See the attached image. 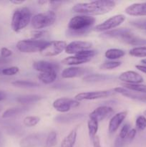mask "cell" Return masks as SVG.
Wrapping results in <instances>:
<instances>
[{"label": "cell", "instance_id": "obj_1", "mask_svg": "<svg viewBox=\"0 0 146 147\" xmlns=\"http://www.w3.org/2000/svg\"><path fill=\"white\" fill-rule=\"evenodd\" d=\"M116 2L112 0H97L90 2L77 3L72 7L74 12L83 15L97 16L107 14L115 7Z\"/></svg>", "mask_w": 146, "mask_h": 147}, {"label": "cell", "instance_id": "obj_19", "mask_svg": "<svg viewBox=\"0 0 146 147\" xmlns=\"http://www.w3.org/2000/svg\"><path fill=\"white\" fill-rule=\"evenodd\" d=\"M78 126L74 128L67 136H65L61 144V147H74L76 142Z\"/></svg>", "mask_w": 146, "mask_h": 147}, {"label": "cell", "instance_id": "obj_35", "mask_svg": "<svg viewBox=\"0 0 146 147\" xmlns=\"http://www.w3.org/2000/svg\"><path fill=\"white\" fill-rule=\"evenodd\" d=\"M96 54H97V51H95V50H87L80 52V53H78L77 54H76L75 55L77 56V57H82V58L92 59Z\"/></svg>", "mask_w": 146, "mask_h": 147}, {"label": "cell", "instance_id": "obj_33", "mask_svg": "<svg viewBox=\"0 0 146 147\" xmlns=\"http://www.w3.org/2000/svg\"><path fill=\"white\" fill-rule=\"evenodd\" d=\"M40 121V119L38 116H30L24 118L23 120V123L24 126H27V127H33V126H35Z\"/></svg>", "mask_w": 146, "mask_h": 147}, {"label": "cell", "instance_id": "obj_50", "mask_svg": "<svg viewBox=\"0 0 146 147\" xmlns=\"http://www.w3.org/2000/svg\"><path fill=\"white\" fill-rule=\"evenodd\" d=\"M145 29H146V27H145Z\"/></svg>", "mask_w": 146, "mask_h": 147}, {"label": "cell", "instance_id": "obj_9", "mask_svg": "<svg viewBox=\"0 0 146 147\" xmlns=\"http://www.w3.org/2000/svg\"><path fill=\"white\" fill-rule=\"evenodd\" d=\"M47 137L45 134L34 133L22 138L19 142L21 147H39L44 144V139Z\"/></svg>", "mask_w": 146, "mask_h": 147}, {"label": "cell", "instance_id": "obj_20", "mask_svg": "<svg viewBox=\"0 0 146 147\" xmlns=\"http://www.w3.org/2000/svg\"><path fill=\"white\" fill-rule=\"evenodd\" d=\"M90 60H91V59L82 58V57H80L74 55L65 57V58L62 60V63L64 65H67L76 66L78 65L83 64V63H86L87 62L90 61Z\"/></svg>", "mask_w": 146, "mask_h": 147}, {"label": "cell", "instance_id": "obj_30", "mask_svg": "<svg viewBox=\"0 0 146 147\" xmlns=\"http://www.w3.org/2000/svg\"><path fill=\"white\" fill-rule=\"evenodd\" d=\"M57 134L56 131H51L49 133L45 139L44 146L53 147L57 144Z\"/></svg>", "mask_w": 146, "mask_h": 147}, {"label": "cell", "instance_id": "obj_47", "mask_svg": "<svg viewBox=\"0 0 146 147\" xmlns=\"http://www.w3.org/2000/svg\"><path fill=\"white\" fill-rule=\"evenodd\" d=\"M141 63H143V64H144L145 65H146V58L141 60Z\"/></svg>", "mask_w": 146, "mask_h": 147}, {"label": "cell", "instance_id": "obj_6", "mask_svg": "<svg viewBox=\"0 0 146 147\" xmlns=\"http://www.w3.org/2000/svg\"><path fill=\"white\" fill-rule=\"evenodd\" d=\"M125 19L126 17L124 14H116L106 20L101 24H97L96 27H94V30L97 32H105L115 30L120 24H123Z\"/></svg>", "mask_w": 146, "mask_h": 147}, {"label": "cell", "instance_id": "obj_42", "mask_svg": "<svg viewBox=\"0 0 146 147\" xmlns=\"http://www.w3.org/2000/svg\"><path fill=\"white\" fill-rule=\"evenodd\" d=\"M125 141L122 140V139H120V138L117 136V138L116 139L115 142L114 147H123L125 146Z\"/></svg>", "mask_w": 146, "mask_h": 147}, {"label": "cell", "instance_id": "obj_7", "mask_svg": "<svg viewBox=\"0 0 146 147\" xmlns=\"http://www.w3.org/2000/svg\"><path fill=\"white\" fill-rule=\"evenodd\" d=\"M67 43L62 40H54L48 42L40 53L44 57H53L61 54L65 50Z\"/></svg>", "mask_w": 146, "mask_h": 147}, {"label": "cell", "instance_id": "obj_24", "mask_svg": "<svg viewBox=\"0 0 146 147\" xmlns=\"http://www.w3.org/2000/svg\"><path fill=\"white\" fill-rule=\"evenodd\" d=\"M29 110L28 106H21V107H15V108H11L3 113L2 118L4 119H8V118L14 117L15 116H18L19 114L24 113L27 111Z\"/></svg>", "mask_w": 146, "mask_h": 147}, {"label": "cell", "instance_id": "obj_17", "mask_svg": "<svg viewBox=\"0 0 146 147\" xmlns=\"http://www.w3.org/2000/svg\"><path fill=\"white\" fill-rule=\"evenodd\" d=\"M125 12L133 17L146 16V1L142 3H135L126 7Z\"/></svg>", "mask_w": 146, "mask_h": 147}, {"label": "cell", "instance_id": "obj_16", "mask_svg": "<svg viewBox=\"0 0 146 147\" xmlns=\"http://www.w3.org/2000/svg\"><path fill=\"white\" fill-rule=\"evenodd\" d=\"M127 116V111L119 112V113L115 114L110 119L108 125V131L110 134H114L117 131Z\"/></svg>", "mask_w": 146, "mask_h": 147}, {"label": "cell", "instance_id": "obj_14", "mask_svg": "<svg viewBox=\"0 0 146 147\" xmlns=\"http://www.w3.org/2000/svg\"><path fill=\"white\" fill-rule=\"evenodd\" d=\"M33 68L40 73H49V72H57L60 68L57 63L46 60H38L33 63Z\"/></svg>", "mask_w": 146, "mask_h": 147}, {"label": "cell", "instance_id": "obj_27", "mask_svg": "<svg viewBox=\"0 0 146 147\" xmlns=\"http://www.w3.org/2000/svg\"><path fill=\"white\" fill-rule=\"evenodd\" d=\"M98 122L92 119H90L87 121V128H88L89 136L91 140H92L94 136H97L98 131Z\"/></svg>", "mask_w": 146, "mask_h": 147}, {"label": "cell", "instance_id": "obj_25", "mask_svg": "<svg viewBox=\"0 0 146 147\" xmlns=\"http://www.w3.org/2000/svg\"><path fill=\"white\" fill-rule=\"evenodd\" d=\"M125 55V52L121 49L117 48H111L106 50L104 53V56L107 57L109 60H113L116 61V60L123 57Z\"/></svg>", "mask_w": 146, "mask_h": 147}, {"label": "cell", "instance_id": "obj_21", "mask_svg": "<svg viewBox=\"0 0 146 147\" xmlns=\"http://www.w3.org/2000/svg\"><path fill=\"white\" fill-rule=\"evenodd\" d=\"M42 99L41 96L35 94H30V95H24V96H20L17 97V101L18 103H21L24 105H29L31 103H34L36 102L40 101Z\"/></svg>", "mask_w": 146, "mask_h": 147}, {"label": "cell", "instance_id": "obj_38", "mask_svg": "<svg viewBox=\"0 0 146 147\" xmlns=\"http://www.w3.org/2000/svg\"><path fill=\"white\" fill-rule=\"evenodd\" d=\"M136 134H137V130L135 129H130V131H129L128 134L126 136L125 139V143H128V142H131L133 139L135 137Z\"/></svg>", "mask_w": 146, "mask_h": 147}, {"label": "cell", "instance_id": "obj_45", "mask_svg": "<svg viewBox=\"0 0 146 147\" xmlns=\"http://www.w3.org/2000/svg\"><path fill=\"white\" fill-rule=\"evenodd\" d=\"M4 144V139L1 134L0 133V147H3Z\"/></svg>", "mask_w": 146, "mask_h": 147}, {"label": "cell", "instance_id": "obj_41", "mask_svg": "<svg viewBox=\"0 0 146 147\" xmlns=\"http://www.w3.org/2000/svg\"><path fill=\"white\" fill-rule=\"evenodd\" d=\"M92 142V146L93 147H102L101 144H100V137L98 136H94L92 139V140H91Z\"/></svg>", "mask_w": 146, "mask_h": 147}, {"label": "cell", "instance_id": "obj_12", "mask_svg": "<svg viewBox=\"0 0 146 147\" xmlns=\"http://www.w3.org/2000/svg\"><path fill=\"white\" fill-rule=\"evenodd\" d=\"M90 72V69L83 67H77V66H71L64 69L62 72V78L64 79L74 78L81 77L84 75H88Z\"/></svg>", "mask_w": 146, "mask_h": 147}, {"label": "cell", "instance_id": "obj_15", "mask_svg": "<svg viewBox=\"0 0 146 147\" xmlns=\"http://www.w3.org/2000/svg\"><path fill=\"white\" fill-rule=\"evenodd\" d=\"M114 112L111 107L107 106H101L94 109L90 114V119H92L100 122L110 116Z\"/></svg>", "mask_w": 146, "mask_h": 147}, {"label": "cell", "instance_id": "obj_34", "mask_svg": "<svg viewBox=\"0 0 146 147\" xmlns=\"http://www.w3.org/2000/svg\"><path fill=\"white\" fill-rule=\"evenodd\" d=\"M135 126L137 130L143 131L146 129V117L143 115L137 116L135 121Z\"/></svg>", "mask_w": 146, "mask_h": 147}, {"label": "cell", "instance_id": "obj_11", "mask_svg": "<svg viewBox=\"0 0 146 147\" xmlns=\"http://www.w3.org/2000/svg\"><path fill=\"white\" fill-rule=\"evenodd\" d=\"M92 43L87 41H73L67 45L65 53L70 55H76L78 53L87 50H90Z\"/></svg>", "mask_w": 146, "mask_h": 147}, {"label": "cell", "instance_id": "obj_3", "mask_svg": "<svg viewBox=\"0 0 146 147\" xmlns=\"http://www.w3.org/2000/svg\"><path fill=\"white\" fill-rule=\"evenodd\" d=\"M31 20V12L27 7H21L14 11L11 22L13 31L19 32L25 28Z\"/></svg>", "mask_w": 146, "mask_h": 147}, {"label": "cell", "instance_id": "obj_39", "mask_svg": "<svg viewBox=\"0 0 146 147\" xmlns=\"http://www.w3.org/2000/svg\"><path fill=\"white\" fill-rule=\"evenodd\" d=\"M0 54H1V57H4V58H8L10 56H11L12 51L10 50L9 49L7 48V47H2L0 50Z\"/></svg>", "mask_w": 146, "mask_h": 147}, {"label": "cell", "instance_id": "obj_28", "mask_svg": "<svg viewBox=\"0 0 146 147\" xmlns=\"http://www.w3.org/2000/svg\"><path fill=\"white\" fill-rule=\"evenodd\" d=\"M11 84L17 88H37L39 84L36 82L30 81V80H15L12 82Z\"/></svg>", "mask_w": 146, "mask_h": 147}, {"label": "cell", "instance_id": "obj_8", "mask_svg": "<svg viewBox=\"0 0 146 147\" xmlns=\"http://www.w3.org/2000/svg\"><path fill=\"white\" fill-rule=\"evenodd\" d=\"M115 93L114 90H97V91H89L83 92L77 94L74 97V99L77 101H82V100H92L96 99L104 98L109 97L113 94Z\"/></svg>", "mask_w": 146, "mask_h": 147}, {"label": "cell", "instance_id": "obj_18", "mask_svg": "<svg viewBox=\"0 0 146 147\" xmlns=\"http://www.w3.org/2000/svg\"><path fill=\"white\" fill-rule=\"evenodd\" d=\"M84 117V114L82 113H71L67 115H60L55 117V121L61 123H68L72 122L77 121L80 119Z\"/></svg>", "mask_w": 146, "mask_h": 147}, {"label": "cell", "instance_id": "obj_36", "mask_svg": "<svg viewBox=\"0 0 146 147\" xmlns=\"http://www.w3.org/2000/svg\"><path fill=\"white\" fill-rule=\"evenodd\" d=\"M19 69L18 67L12 66V67L3 68L1 70V74L6 76H11L17 74L19 73Z\"/></svg>", "mask_w": 146, "mask_h": 147}, {"label": "cell", "instance_id": "obj_44", "mask_svg": "<svg viewBox=\"0 0 146 147\" xmlns=\"http://www.w3.org/2000/svg\"><path fill=\"white\" fill-rule=\"evenodd\" d=\"M6 98H7V94H6L5 92L0 90V101L4 100Z\"/></svg>", "mask_w": 146, "mask_h": 147}, {"label": "cell", "instance_id": "obj_13", "mask_svg": "<svg viewBox=\"0 0 146 147\" xmlns=\"http://www.w3.org/2000/svg\"><path fill=\"white\" fill-rule=\"evenodd\" d=\"M118 78L127 84H141L144 80L141 75L133 70L123 72L119 76Z\"/></svg>", "mask_w": 146, "mask_h": 147}, {"label": "cell", "instance_id": "obj_22", "mask_svg": "<svg viewBox=\"0 0 146 147\" xmlns=\"http://www.w3.org/2000/svg\"><path fill=\"white\" fill-rule=\"evenodd\" d=\"M128 29L126 28H120V29H115V30H110V31L102 32L100 35V37L103 38H117L121 39L122 37L128 31Z\"/></svg>", "mask_w": 146, "mask_h": 147}, {"label": "cell", "instance_id": "obj_10", "mask_svg": "<svg viewBox=\"0 0 146 147\" xmlns=\"http://www.w3.org/2000/svg\"><path fill=\"white\" fill-rule=\"evenodd\" d=\"M80 106V102L75 99L70 98H60L53 102L52 106L57 111L60 113L68 112L72 108H76Z\"/></svg>", "mask_w": 146, "mask_h": 147}, {"label": "cell", "instance_id": "obj_26", "mask_svg": "<svg viewBox=\"0 0 146 147\" xmlns=\"http://www.w3.org/2000/svg\"><path fill=\"white\" fill-rule=\"evenodd\" d=\"M57 78V72H49V73H40L38 75V78L42 83L44 84H50L54 83Z\"/></svg>", "mask_w": 146, "mask_h": 147}, {"label": "cell", "instance_id": "obj_48", "mask_svg": "<svg viewBox=\"0 0 146 147\" xmlns=\"http://www.w3.org/2000/svg\"><path fill=\"white\" fill-rule=\"evenodd\" d=\"M144 115H145V117H146V110L144 111Z\"/></svg>", "mask_w": 146, "mask_h": 147}, {"label": "cell", "instance_id": "obj_46", "mask_svg": "<svg viewBox=\"0 0 146 147\" xmlns=\"http://www.w3.org/2000/svg\"><path fill=\"white\" fill-rule=\"evenodd\" d=\"M24 2V1H11V3H12L14 4H21Z\"/></svg>", "mask_w": 146, "mask_h": 147}, {"label": "cell", "instance_id": "obj_49", "mask_svg": "<svg viewBox=\"0 0 146 147\" xmlns=\"http://www.w3.org/2000/svg\"><path fill=\"white\" fill-rule=\"evenodd\" d=\"M1 109H2V107H1V105H0V112H1Z\"/></svg>", "mask_w": 146, "mask_h": 147}, {"label": "cell", "instance_id": "obj_40", "mask_svg": "<svg viewBox=\"0 0 146 147\" xmlns=\"http://www.w3.org/2000/svg\"><path fill=\"white\" fill-rule=\"evenodd\" d=\"M47 32L42 31V30H37V31L34 32L31 34V39H34V40H40L42 37L45 35Z\"/></svg>", "mask_w": 146, "mask_h": 147}, {"label": "cell", "instance_id": "obj_37", "mask_svg": "<svg viewBox=\"0 0 146 147\" xmlns=\"http://www.w3.org/2000/svg\"><path fill=\"white\" fill-rule=\"evenodd\" d=\"M130 129H130V125L129 124V123H125V124H124L123 127H122L121 130H120L118 137L120 138V139H122V140L125 141V139L127 135L128 134Z\"/></svg>", "mask_w": 146, "mask_h": 147}, {"label": "cell", "instance_id": "obj_2", "mask_svg": "<svg viewBox=\"0 0 146 147\" xmlns=\"http://www.w3.org/2000/svg\"><path fill=\"white\" fill-rule=\"evenodd\" d=\"M95 21V18L91 16L83 14L74 16L69 22L67 33L72 36H80L87 34L94 25Z\"/></svg>", "mask_w": 146, "mask_h": 147}, {"label": "cell", "instance_id": "obj_31", "mask_svg": "<svg viewBox=\"0 0 146 147\" xmlns=\"http://www.w3.org/2000/svg\"><path fill=\"white\" fill-rule=\"evenodd\" d=\"M123 88L132 91L138 92V93H146V86L142 84H127L124 83Z\"/></svg>", "mask_w": 146, "mask_h": 147}, {"label": "cell", "instance_id": "obj_23", "mask_svg": "<svg viewBox=\"0 0 146 147\" xmlns=\"http://www.w3.org/2000/svg\"><path fill=\"white\" fill-rule=\"evenodd\" d=\"M113 76L107 74H88L83 78V80L88 83L104 81V80H111Z\"/></svg>", "mask_w": 146, "mask_h": 147}, {"label": "cell", "instance_id": "obj_4", "mask_svg": "<svg viewBox=\"0 0 146 147\" xmlns=\"http://www.w3.org/2000/svg\"><path fill=\"white\" fill-rule=\"evenodd\" d=\"M56 14L54 11H47L45 12L39 13L35 14L31 18V23L33 28L35 30H40L43 28L52 25L56 21Z\"/></svg>", "mask_w": 146, "mask_h": 147}, {"label": "cell", "instance_id": "obj_43", "mask_svg": "<svg viewBox=\"0 0 146 147\" xmlns=\"http://www.w3.org/2000/svg\"><path fill=\"white\" fill-rule=\"evenodd\" d=\"M135 67L138 70L141 71L142 73H145L146 74V65H135Z\"/></svg>", "mask_w": 146, "mask_h": 147}, {"label": "cell", "instance_id": "obj_32", "mask_svg": "<svg viewBox=\"0 0 146 147\" xmlns=\"http://www.w3.org/2000/svg\"><path fill=\"white\" fill-rule=\"evenodd\" d=\"M122 63L120 61H113V60H108L104 62L102 64L100 65V68L101 70H113L117 68L119 66L121 65Z\"/></svg>", "mask_w": 146, "mask_h": 147}, {"label": "cell", "instance_id": "obj_29", "mask_svg": "<svg viewBox=\"0 0 146 147\" xmlns=\"http://www.w3.org/2000/svg\"><path fill=\"white\" fill-rule=\"evenodd\" d=\"M129 54L136 57H146V46H140L132 48Z\"/></svg>", "mask_w": 146, "mask_h": 147}, {"label": "cell", "instance_id": "obj_5", "mask_svg": "<svg viewBox=\"0 0 146 147\" xmlns=\"http://www.w3.org/2000/svg\"><path fill=\"white\" fill-rule=\"evenodd\" d=\"M48 42L44 40H22L17 43V50L23 53H32L40 52Z\"/></svg>", "mask_w": 146, "mask_h": 147}]
</instances>
